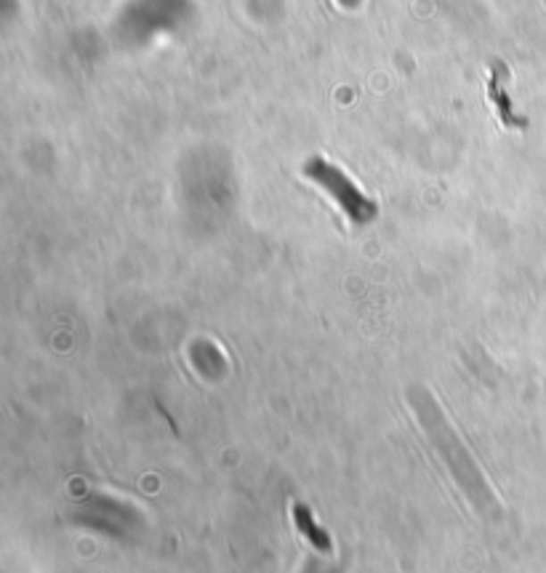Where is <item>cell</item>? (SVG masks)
I'll return each mask as SVG.
<instances>
[{
    "mask_svg": "<svg viewBox=\"0 0 546 573\" xmlns=\"http://www.w3.org/2000/svg\"><path fill=\"white\" fill-rule=\"evenodd\" d=\"M410 405H413L418 424L426 432L429 443L434 445L440 459L445 461V467L453 475V480L459 483V488L475 504V510H480L483 515H493L499 510V499L491 491L485 475L480 472L475 456L469 453V448L464 445L459 432L453 429V424L448 421V416L443 413V408L432 397V392L424 386L410 389Z\"/></svg>",
    "mask_w": 546,
    "mask_h": 573,
    "instance_id": "1",
    "label": "cell"
},
{
    "mask_svg": "<svg viewBox=\"0 0 546 573\" xmlns=\"http://www.w3.org/2000/svg\"><path fill=\"white\" fill-rule=\"evenodd\" d=\"M304 174L307 179H312L315 185H320L323 190L328 192L336 205L350 216L352 224H370L378 213V205L373 197H368L339 166L328 163L326 158H310L304 163Z\"/></svg>",
    "mask_w": 546,
    "mask_h": 573,
    "instance_id": "2",
    "label": "cell"
},
{
    "mask_svg": "<svg viewBox=\"0 0 546 573\" xmlns=\"http://www.w3.org/2000/svg\"><path fill=\"white\" fill-rule=\"evenodd\" d=\"M507 83H509V70H507V64H504V62H493L491 78H488V99H491V104L496 107L499 120H501L507 129L523 131V129H528V118L520 115V112L515 110Z\"/></svg>",
    "mask_w": 546,
    "mask_h": 573,
    "instance_id": "3",
    "label": "cell"
},
{
    "mask_svg": "<svg viewBox=\"0 0 546 573\" xmlns=\"http://www.w3.org/2000/svg\"><path fill=\"white\" fill-rule=\"evenodd\" d=\"M294 520H296V528L312 542V547H318V550H323V552H331V539H328V534L315 523V518H312V512L304 507V504H294Z\"/></svg>",
    "mask_w": 546,
    "mask_h": 573,
    "instance_id": "4",
    "label": "cell"
}]
</instances>
